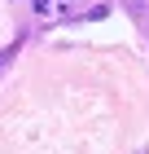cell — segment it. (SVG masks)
I'll return each instance as SVG.
<instances>
[{
    "instance_id": "6da1fadb",
    "label": "cell",
    "mask_w": 149,
    "mask_h": 154,
    "mask_svg": "<svg viewBox=\"0 0 149 154\" xmlns=\"http://www.w3.org/2000/svg\"><path fill=\"white\" fill-rule=\"evenodd\" d=\"M57 9V0H35V13H53Z\"/></svg>"
},
{
    "instance_id": "7a4b0ae2",
    "label": "cell",
    "mask_w": 149,
    "mask_h": 154,
    "mask_svg": "<svg viewBox=\"0 0 149 154\" xmlns=\"http://www.w3.org/2000/svg\"><path fill=\"white\" fill-rule=\"evenodd\" d=\"M140 154H149V150H140Z\"/></svg>"
}]
</instances>
